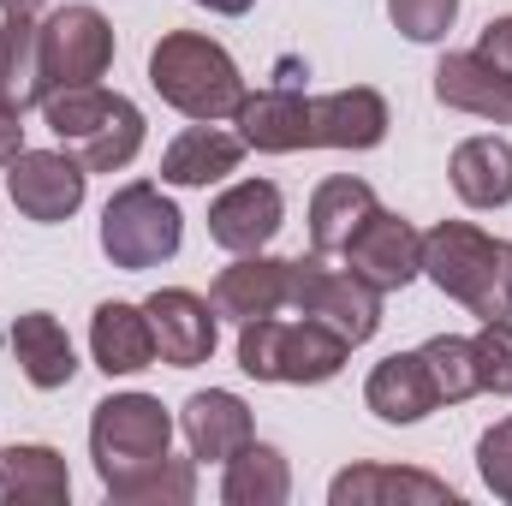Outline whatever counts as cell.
<instances>
[{
  "instance_id": "obj_5",
  "label": "cell",
  "mask_w": 512,
  "mask_h": 506,
  "mask_svg": "<svg viewBox=\"0 0 512 506\" xmlns=\"http://www.w3.org/2000/svg\"><path fill=\"white\" fill-rule=\"evenodd\" d=\"M352 346L298 316V322H280V316H262V322H245L239 328V370L256 381H286V387H316V381H334L346 370Z\"/></svg>"
},
{
  "instance_id": "obj_8",
  "label": "cell",
  "mask_w": 512,
  "mask_h": 506,
  "mask_svg": "<svg viewBox=\"0 0 512 506\" xmlns=\"http://www.w3.org/2000/svg\"><path fill=\"white\" fill-rule=\"evenodd\" d=\"M108 66H114V24L96 6L78 0V6H60L42 24V84H48V96L102 84Z\"/></svg>"
},
{
  "instance_id": "obj_17",
  "label": "cell",
  "mask_w": 512,
  "mask_h": 506,
  "mask_svg": "<svg viewBox=\"0 0 512 506\" xmlns=\"http://www.w3.org/2000/svg\"><path fill=\"white\" fill-rule=\"evenodd\" d=\"M328 501L334 506H393V501H411V506H453L459 495L429 477V471H411V465H352L328 483Z\"/></svg>"
},
{
  "instance_id": "obj_13",
  "label": "cell",
  "mask_w": 512,
  "mask_h": 506,
  "mask_svg": "<svg viewBox=\"0 0 512 506\" xmlns=\"http://www.w3.org/2000/svg\"><path fill=\"white\" fill-rule=\"evenodd\" d=\"M239 137H245V149H262V155H298V149H310V96L292 84V66H286V78L280 84H268V90H245V102H239Z\"/></svg>"
},
{
  "instance_id": "obj_4",
  "label": "cell",
  "mask_w": 512,
  "mask_h": 506,
  "mask_svg": "<svg viewBox=\"0 0 512 506\" xmlns=\"http://www.w3.org/2000/svg\"><path fill=\"white\" fill-rule=\"evenodd\" d=\"M42 114H48V131L60 137V149H72L90 173H120L143 149V108L120 90H102V84L60 90L42 102Z\"/></svg>"
},
{
  "instance_id": "obj_33",
  "label": "cell",
  "mask_w": 512,
  "mask_h": 506,
  "mask_svg": "<svg viewBox=\"0 0 512 506\" xmlns=\"http://www.w3.org/2000/svg\"><path fill=\"white\" fill-rule=\"evenodd\" d=\"M18 155H24V114L0 108V167H12Z\"/></svg>"
},
{
  "instance_id": "obj_20",
  "label": "cell",
  "mask_w": 512,
  "mask_h": 506,
  "mask_svg": "<svg viewBox=\"0 0 512 506\" xmlns=\"http://www.w3.org/2000/svg\"><path fill=\"white\" fill-rule=\"evenodd\" d=\"M364 405L382 417V423H423L435 405H441V393H435V381H429V364H423V352H393L382 358L370 381H364Z\"/></svg>"
},
{
  "instance_id": "obj_35",
  "label": "cell",
  "mask_w": 512,
  "mask_h": 506,
  "mask_svg": "<svg viewBox=\"0 0 512 506\" xmlns=\"http://www.w3.org/2000/svg\"><path fill=\"white\" fill-rule=\"evenodd\" d=\"M42 6H48V0H0V12H6V18H36Z\"/></svg>"
},
{
  "instance_id": "obj_3",
  "label": "cell",
  "mask_w": 512,
  "mask_h": 506,
  "mask_svg": "<svg viewBox=\"0 0 512 506\" xmlns=\"http://www.w3.org/2000/svg\"><path fill=\"white\" fill-rule=\"evenodd\" d=\"M423 274L459 298L477 322H512V256L471 221H441L423 233Z\"/></svg>"
},
{
  "instance_id": "obj_12",
  "label": "cell",
  "mask_w": 512,
  "mask_h": 506,
  "mask_svg": "<svg viewBox=\"0 0 512 506\" xmlns=\"http://www.w3.org/2000/svg\"><path fill=\"white\" fill-rule=\"evenodd\" d=\"M286 227V197L268 179H239L209 203V239L233 256H256Z\"/></svg>"
},
{
  "instance_id": "obj_21",
  "label": "cell",
  "mask_w": 512,
  "mask_h": 506,
  "mask_svg": "<svg viewBox=\"0 0 512 506\" xmlns=\"http://www.w3.org/2000/svg\"><path fill=\"white\" fill-rule=\"evenodd\" d=\"M239 161H245V137H233V131L197 120V126H185L173 143H167V155H161V179L197 191V185H215V179L239 173Z\"/></svg>"
},
{
  "instance_id": "obj_1",
  "label": "cell",
  "mask_w": 512,
  "mask_h": 506,
  "mask_svg": "<svg viewBox=\"0 0 512 506\" xmlns=\"http://www.w3.org/2000/svg\"><path fill=\"white\" fill-rule=\"evenodd\" d=\"M90 459L120 506H191L197 459H173V411L155 393H108L90 417Z\"/></svg>"
},
{
  "instance_id": "obj_32",
  "label": "cell",
  "mask_w": 512,
  "mask_h": 506,
  "mask_svg": "<svg viewBox=\"0 0 512 506\" xmlns=\"http://www.w3.org/2000/svg\"><path fill=\"white\" fill-rule=\"evenodd\" d=\"M477 54H483L495 72H507V78H512V18H489V30H483Z\"/></svg>"
},
{
  "instance_id": "obj_19",
  "label": "cell",
  "mask_w": 512,
  "mask_h": 506,
  "mask_svg": "<svg viewBox=\"0 0 512 506\" xmlns=\"http://www.w3.org/2000/svg\"><path fill=\"white\" fill-rule=\"evenodd\" d=\"M90 352H96V370L102 376H137L155 364V328H149V310L143 304H96L90 316Z\"/></svg>"
},
{
  "instance_id": "obj_9",
  "label": "cell",
  "mask_w": 512,
  "mask_h": 506,
  "mask_svg": "<svg viewBox=\"0 0 512 506\" xmlns=\"http://www.w3.org/2000/svg\"><path fill=\"white\" fill-rule=\"evenodd\" d=\"M84 191H90V167L72 155V149H24L12 167H6V197L24 221L36 227H60L84 209Z\"/></svg>"
},
{
  "instance_id": "obj_11",
  "label": "cell",
  "mask_w": 512,
  "mask_h": 506,
  "mask_svg": "<svg viewBox=\"0 0 512 506\" xmlns=\"http://www.w3.org/2000/svg\"><path fill=\"white\" fill-rule=\"evenodd\" d=\"M340 256H346V268H352L358 280H370L376 292H405V286L423 274V233H417L411 221L376 209Z\"/></svg>"
},
{
  "instance_id": "obj_22",
  "label": "cell",
  "mask_w": 512,
  "mask_h": 506,
  "mask_svg": "<svg viewBox=\"0 0 512 506\" xmlns=\"http://www.w3.org/2000/svg\"><path fill=\"white\" fill-rule=\"evenodd\" d=\"M6 346H12V358H18L24 381L42 387V393L72 387V376H78V352H72L66 328H60L48 310H24V316L6 328Z\"/></svg>"
},
{
  "instance_id": "obj_6",
  "label": "cell",
  "mask_w": 512,
  "mask_h": 506,
  "mask_svg": "<svg viewBox=\"0 0 512 506\" xmlns=\"http://www.w3.org/2000/svg\"><path fill=\"white\" fill-rule=\"evenodd\" d=\"M179 239H185V215L173 209V197H161V185L149 179H131L108 197L102 209V251L114 268H161L179 256Z\"/></svg>"
},
{
  "instance_id": "obj_34",
  "label": "cell",
  "mask_w": 512,
  "mask_h": 506,
  "mask_svg": "<svg viewBox=\"0 0 512 506\" xmlns=\"http://www.w3.org/2000/svg\"><path fill=\"white\" fill-rule=\"evenodd\" d=\"M197 6H209V12H221V18H245L256 0H197Z\"/></svg>"
},
{
  "instance_id": "obj_31",
  "label": "cell",
  "mask_w": 512,
  "mask_h": 506,
  "mask_svg": "<svg viewBox=\"0 0 512 506\" xmlns=\"http://www.w3.org/2000/svg\"><path fill=\"white\" fill-rule=\"evenodd\" d=\"M477 471H483L489 495L512 506V417H501L495 429H483V441H477Z\"/></svg>"
},
{
  "instance_id": "obj_14",
  "label": "cell",
  "mask_w": 512,
  "mask_h": 506,
  "mask_svg": "<svg viewBox=\"0 0 512 506\" xmlns=\"http://www.w3.org/2000/svg\"><path fill=\"white\" fill-rule=\"evenodd\" d=\"M286 280H292V262H280V256H239L233 268H221L215 274V286H209V304H215V316H227V322H262V316H280L286 310Z\"/></svg>"
},
{
  "instance_id": "obj_26",
  "label": "cell",
  "mask_w": 512,
  "mask_h": 506,
  "mask_svg": "<svg viewBox=\"0 0 512 506\" xmlns=\"http://www.w3.org/2000/svg\"><path fill=\"white\" fill-rule=\"evenodd\" d=\"M48 84H42V24L36 18H6L0 24V108L24 114L42 108Z\"/></svg>"
},
{
  "instance_id": "obj_23",
  "label": "cell",
  "mask_w": 512,
  "mask_h": 506,
  "mask_svg": "<svg viewBox=\"0 0 512 506\" xmlns=\"http://www.w3.org/2000/svg\"><path fill=\"white\" fill-rule=\"evenodd\" d=\"M0 501L6 506H66L72 501L66 459L54 447H42V441L0 447Z\"/></svg>"
},
{
  "instance_id": "obj_36",
  "label": "cell",
  "mask_w": 512,
  "mask_h": 506,
  "mask_svg": "<svg viewBox=\"0 0 512 506\" xmlns=\"http://www.w3.org/2000/svg\"><path fill=\"white\" fill-rule=\"evenodd\" d=\"M507 256H512V245H507Z\"/></svg>"
},
{
  "instance_id": "obj_15",
  "label": "cell",
  "mask_w": 512,
  "mask_h": 506,
  "mask_svg": "<svg viewBox=\"0 0 512 506\" xmlns=\"http://www.w3.org/2000/svg\"><path fill=\"white\" fill-rule=\"evenodd\" d=\"M179 429L191 441V459H209V465H227L233 453H245L256 441L251 405L227 387H209V393H191L185 411H179Z\"/></svg>"
},
{
  "instance_id": "obj_25",
  "label": "cell",
  "mask_w": 512,
  "mask_h": 506,
  "mask_svg": "<svg viewBox=\"0 0 512 506\" xmlns=\"http://www.w3.org/2000/svg\"><path fill=\"white\" fill-rule=\"evenodd\" d=\"M459 203L471 209H507L512 203V143L507 137H465L447 161Z\"/></svg>"
},
{
  "instance_id": "obj_18",
  "label": "cell",
  "mask_w": 512,
  "mask_h": 506,
  "mask_svg": "<svg viewBox=\"0 0 512 506\" xmlns=\"http://www.w3.org/2000/svg\"><path fill=\"white\" fill-rule=\"evenodd\" d=\"M435 102L441 108H459L471 120H495V126H512V78L495 72L477 48L471 54H447L435 66Z\"/></svg>"
},
{
  "instance_id": "obj_30",
  "label": "cell",
  "mask_w": 512,
  "mask_h": 506,
  "mask_svg": "<svg viewBox=\"0 0 512 506\" xmlns=\"http://www.w3.org/2000/svg\"><path fill=\"white\" fill-rule=\"evenodd\" d=\"M387 18L411 42H441L459 18V0H387Z\"/></svg>"
},
{
  "instance_id": "obj_28",
  "label": "cell",
  "mask_w": 512,
  "mask_h": 506,
  "mask_svg": "<svg viewBox=\"0 0 512 506\" xmlns=\"http://www.w3.org/2000/svg\"><path fill=\"white\" fill-rule=\"evenodd\" d=\"M417 352H423V364H429V381H435L441 405H459V399L483 393V387H477V352H471V340L435 334V340H423Z\"/></svg>"
},
{
  "instance_id": "obj_29",
  "label": "cell",
  "mask_w": 512,
  "mask_h": 506,
  "mask_svg": "<svg viewBox=\"0 0 512 506\" xmlns=\"http://www.w3.org/2000/svg\"><path fill=\"white\" fill-rule=\"evenodd\" d=\"M471 352H477V387L507 399L512 393V322H483Z\"/></svg>"
},
{
  "instance_id": "obj_27",
  "label": "cell",
  "mask_w": 512,
  "mask_h": 506,
  "mask_svg": "<svg viewBox=\"0 0 512 506\" xmlns=\"http://www.w3.org/2000/svg\"><path fill=\"white\" fill-rule=\"evenodd\" d=\"M292 495V471H286V453L251 441L245 453L227 459V477H221V501L227 506H280Z\"/></svg>"
},
{
  "instance_id": "obj_10",
  "label": "cell",
  "mask_w": 512,
  "mask_h": 506,
  "mask_svg": "<svg viewBox=\"0 0 512 506\" xmlns=\"http://www.w3.org/2000/svg\"><path fill=\"white\" fill-rule=\"evenodd\" d=\"M143 310H149V328H155V358L167 364V370H197V364H209L215 358V304L209 298H197V292H185V286H161V292H149L143 298Z\"/></svg>"
},
{
  "instance_id": "obj_7",
  "label": "cell",
  "mask_w": 512,
  "mask_h": 506,
  "mask_svg": "<svg viewBox=\"0 0 512 506\" xmlns=\"http://www.w3.org/2000/svg\"><path fill=\"white\" fill-rule=\"evenodd\" d=\"M286 304L322 328H334L346 346H364L376 340L382 328V292L370 280H358L352 268H334L322 251L298 256L292 262V280H286Z\"/></svg>"
},
{
  "instance_id": "obj_2",
  "label": "cell",
  "mask_w": 512,
  "mask_h": 506,
  "mask_svg": "<svg viewBox=\"0 0 512 506\" xmlns=\"http://www.w3.org/2000/svg\"><path fill=\"white\" fill-rule=\"evenodd\" d=\"M149 84L167 108H179L185 120H233L245 102V78L233 66V54L215 36L197 30H167L149 48Z\"/></svg>"
},
{
  "instance_id": "obj_24",
  "label": "cell",
  "mask_w": 512,
  "mask_h": 506,
  "mask_svg": "<svg viewBox=\"0 0 512 506\" xmlns=\"http://www.w3.org/2000/svg\"><path fill=\"white\" fill-rule=\"evenodd\" d=\"M376 209H382V203H376V191H370L364 179H352V173L322 179L316 197H310V251L340 256L352 239H358V227H364Z\"/></svg>"
},
{
  "instance_id": "obj_16",
  "label": "cell",
  "mask_w": 512,
  "mask_h": 506,
  "mask_svg": "<svg viewBox=\"0 0 512 506\" xmlns=\"http://www.w3.org/2000/svg\"><path fill=\"white\" fill-rule=\"evenodd\" d=\"M387 137V102L370 84L310 96V149H376Z\"/></svg>"
}]
</instances>
